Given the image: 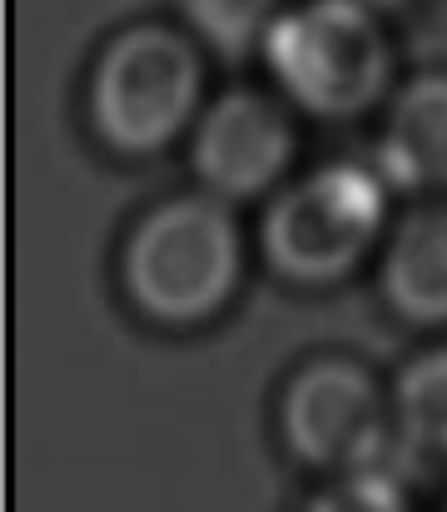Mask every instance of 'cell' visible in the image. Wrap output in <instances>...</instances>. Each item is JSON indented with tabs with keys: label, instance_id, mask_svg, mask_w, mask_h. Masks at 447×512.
<instances>
[{
	"label": "cell",
	"instance_id": "obj_1",
	"mask_svg": "<svg viewBox=\"0 0 447 512\" xmlns=\"http://www.w3.org/2000/svg\"><path fill=\"white\" fill-rule=\"evenodd\" d=\"M244 279V239L219 194H174L145 209L120 249L125 304L149 329L214 324Z\"/></svg>",
	"mask_w": 447,
	"mask_h": 512
},
{
	"label": "cell",
	"instance_id": "obj_2",
	"mask_svg": "<svg viewBox=\"0 0 447 512\" xmlns=\"http://www.w3.org/2000/svg\"><path fill=\"white\" fill-rule=\"evenodd\" d=\"M204 80L209 70L194 35L164 20H130L100 45L90 65V130L120 160L164 155L194 125Z\"/></svg>",
	"mask_w": 447,
	"mask_h": 512
},
{
	"label": "cell",
	"instance_id": "obj_3",
	"mask_svg": "<svg viewBox=\"0 0 447 512\" xmlns=\"http://www.w3.org/2000/svg\"><path fill=\"white\" fill-rule=\"evenodd\" d=\"M269 75L313 120L343 125L393 90V40L383 10L363 0H303L274 15L259 40Z\"/></svg>",
	"mask_w": 447,
	"mask_h": 512
},
{
	"label": "cell",
	"instance_id": "obj_4",
	"mask_svg": "<svg viewBox=\"0 0 447 512\" xmlns=\"http://www.w3.org/2000/svg\"><path fill=\"white\" fill-rule=\"evenodd\" d=\"M388 179L358 160L318 165L279 189L259 219V254L294 289H333L388 229Z\"/></svg>",
	"mask_w": 447,
	"mask_h": 512
},
{
	"label": "cell",
	"instance_id": "obj_5",
	"mask_svg": "<svg viewBox=\"0 0 447 512\" xmlns=\"http://www.w3.org/2000/svg\"><path fill=\"white\" fill-rule=\"evenodd\" d=\"M279 428L298 463L323 473L368 468L383 448L388 403L378 373L353 353H308L279 393Z\"/></svg>",
	"mask_w": 447,
	"mask_h": 512
},
{
	"label": "cell",
	"instance_id": "obj_6",
	"mask_svg": "<svg viewBox=\"0 0 447 512\" xmlns=\"http://www.w3.org/2000/svg\"><path fill=\"white\" fill-rule=\"evenodd\" d=\"M298 160V130L289 110L254 90V85H234L224 90L194 125L189 140V170L199 174V184L219 199H259L269 194Z\"/></svg>",
	"mask_w": 447,
	"mask_h": 512
},
{
	"label": "cell",
	"instance_id": "obj_7",
	"mask_svg": "<svg viewBox=\"0 0 447 512\" xmlns=\"http://www.w3.org/2000/svg\"><path fill=\"white\" fill-rule=\"evenodd\" d=\"M378 294L388 314L413 329L447 324V194L418 199L398 214L383 244Z\"/></svg>",
	"mask_w": 447,
	"mask_h": 512
},
{
	"label": "cell",
	"instance_id": "obj_8",
	"mask_svg": "<svg viewBox=\"0 0 447 512\" xmlns=\"http://www.w3.org/2000/svg\"><path fill=\"white\" fill-rule=\"evenodd\" d=\"M373 160L403 194H447V70H423L393 95Z\"/></svg>",
	"mask_w": 447,
	"mask_h": 512
},
{
	"label": "cell",
	"instance_id": "obj_9",
	"mask_svg": "<svg viewBox=\"0 0 447 512\" xmlns=\"http://www.w3.org/2000/svg\"><path fill=\"white\" fill-rule=\"evenodd\" d=\"M398 423L408 443L447 453V343L418 353L398 373Z\"/></svg>",
	"mask_w": 447,
	"mask_h": 512
},
{
	"label": "cell",
	"instance_id": "obj_10",
	"mask_svg": "<svg viewBox=\"0 0 447 512\" xmlns=\"http://www.w3.org/2000/svg\"><path fill=\"white\" fill-rule=\"evenodd\" d=\"M179 10L199 40H209L224 60H239L274 25L279 0H179Z\"/></svg>",
	"mask_w": 447,
	"mask_h": 512
},
{
	"label": "cell",
	"instance_id": "obj_11",
	"mask_svg": "<svg viewBox=\"0 0 447 512\" xmlns=\"http://www.w3.org/2000/svg\"><path fill=\"white\" fill-rule=\"evenodd\" d=\"M303 512H413V508H408V493L398 488V478L373 473V468H353L338 483H328L323 493H313Z\"/></svg>",
	"mask_w": 447,
	"mask_h": 512
},
{
	"label": "cell",
	"instance_id": "obj_12",
	"mask_svg": "<svg viewBox=\"0 0 447 512\" xmlns=\"http://www.w3.org/2000/svg\"><path fill=\"white\" fill-rule=\"evenodd\" d=\"M363 5H373V10H403L408 0H363Z\"/></svg>",
	"mask_w": 447,
	"mask_h": 512
}]
</instances>
